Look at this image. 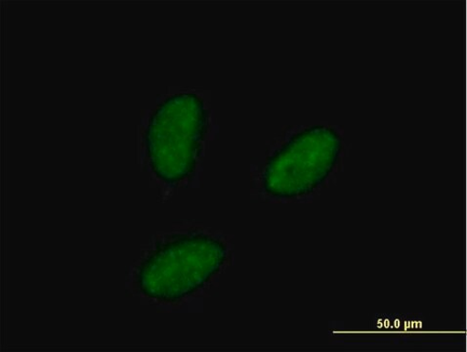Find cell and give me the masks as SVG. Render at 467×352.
Masks as SVG:
<instances>
[{
  "instance_id": "2",
  "label": "cell",
  "mask_w": 467,
  "mask_h": 352,
  "mask_svg": "<svg viewBox=\"0 0 467 352\" xmlns=\"http://www.w3.org/2000/svg\"><path fill=\"white\" fill-rule=\"evenodd\" d=\"M227 257L224 243L202 235H185L162 243L140 267L137 283L150 299L182 300L207 284Z\"/></svg>"
},
{
  "instance_id": "1",
  "label": "cell",
  "mask_w": 467,
  "mask_h": 352,
  "mask_svg": "<svg viewBox=\"0 0 467 352\" xmlns=\"http://www.w3.org/2000/svg\"><path fill=\"white\" fill-rule=\"evenodd\" d=\"M207 124V111L196 94H175L159 105L145 135L150 166L158 179L176 184L189 178L196 168Z\"/></svg>"
},
{
  "instance_id": "3",
  "label": "cell",
  "mask_w": 467,
  "mask_h": 352,
  "mask_svg": "<svg viewBox=\"0 0 467 352\" xmlns=\"http://www.w3.org/2000/svg\"><path fill=\"white\" fill-rule=\"evenodd\" d=\"M341 149L334 129L316 126L298 132L268 160L263 179L265 192L282 199L313 192L334 171Z\"/></svg>"
}]
</instances>
